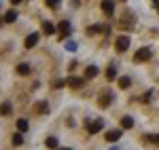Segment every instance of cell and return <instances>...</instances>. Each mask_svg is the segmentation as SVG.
<instances>
[{"label": "cell", "mask_w": 159, "mask_h": 150, "mask_svg": "<svg viewBox=\"0 0 159 150\" xmlns=\"http://www.w3.org/2000/svg\"><path fill=\"white\" fill-rule=\"evenodd\" d=\"M119 25H121L123 30H134V25H136L134 13H132V11H125V13H123V17L119 19Z\"/></svg>", "instance_id": "obj_1"}, {"label": "cell", "mask_w": 159, "mask_h": 150, "mask_svg": "<svg viewBox=\"0 0 159 150\" xmlns=\"http://www.w3.org/2000/svg\"><path fill=\"white\" fill-rule=\"evenodd\" d=\"M151 57H153V51L148 49V47H142V49H138V51H136L134 62H138V63H144V62H151Z\"/></svg>", "instance_id": "obj_2"}, {"label": "cell", "mask_w": 159, "mask_h": 150, "mask_svg": "<svg viewBox=\"0 0 159 150\" xmlns=\"http://www.w3.org/2000/svg\"><path fill=\"white\" fill-rule=\"evenodd\" d=\"M110 32V25H102V24H96V25H89V28H87L85 30V34L87 36H93V34H104V36H106V34H108Z\"/></svg>", "instance_id": "obj_3"}, {"label": "cell", "mask_w": 159, "mask_h": 150, "mask_svg": "<svg viewBox=\"0 0 159 150\" xmlns=\"http://www.w3.org/2000/svg\"><path fill=\"white\" fill-rule=\"evenodd\" d=\"M85 127L89 129V133H98V131H102V129H104V118H96L93 123L87 118V121H85Z\"/></svg>", "instance_id": "obj_4"}, {"label": "cell", "mask_w": 159, "mask_h": 150, "mask_svg": "<svg viewBox=\"0 0 159 150\" xmlns=\"http://www.w3.org/2000/svg\"><path fill=\"white\" fill-rule=\"evenodd\" d=\"M112 100H115V95H112V91H104V93L100 95V100H98L100 108H108L110 104H112Z\"/></svg>", "instance_id": "obj_5"}, {"label": "cell", "mask_w": 159, "mask_h": 150, "mask_svg": "<svg viewBox=\"0 0 159 150\" xmlns=\"http://www.w3.org/2000/svg\"><path fill=\"white\" fill-rule=\"evenodd\" d=\"M57 30H60V38H66L70 32H72V25H70L68 19H61L60 24H57Z\"/></svg>", "instance_id": "obj_6"}, {"label": "cell", "mask_w": 159, "mask_h": 150, "mask_svg": "<svg viewBox=\"0 0 159 150\" xmlns=\"http://www.w3.org/2000/svg\"><path fill=\"white\" fill-rule=\"evenodd\" d=\"M115 49L119 51V53H125V51L129 49V36H119L117 42H115Z\"/></svg>", "instance_id": "obj_7"}, {"label": "cell", "mask_w": 159, "mask_h": 150, "mask_svg": "<svg viewBox=\"0 0 159 150\" xmlns=\"http://www.w3.org/2000/svg\"><path fill=\"white\" fill-rule=\"evenodd\" d=\"M38 40H40V34H38V32H32V34H28V36H25V40H24L25 49H32V47H36Z\"/></svg>", "instance_id": "obj_8"}, {"label": "cell", "mask_w": 159, "mask_h": 150, "mask_svg": "<svg viewBox=\"0 0 159 150\" xmlns=\"http://www.w3.org/2000/svg\"><path fill=\"white\" fill-rule=\"evenodd\" d=\"M66 83H68V87H70V89H81L83 85H85V78H81V76H70Z\"/></svg>", "instance_id": "obj_9"}, {"label": "cell", "mask_w": 159, "mask_h": 150, "mask_svg": "<svg viewBox=\"0 0 159 150\" xmlns=\"http://www.w3.org/2000/svg\"><path fill=\"white\" fill-rule=\"evenodd\" d=\"M2 21H4V24H15V21H17V11H7L4 13V17H2Z\"/></svg>", "instance_id": "obj_10"}, {"label": "cell", "mask_w": 159, "mask_h": 150, "mask_svg": "<svg viewBox=\"0 0 159 150\" xmlns=\"http://www.w3.org/2000/svg\"><path fill=\"white\" fill-rule=\"evenodd\" d=\"M121 131L123 129H112V131H108L104 138H106V142H117V139L121 138Z\"/></svg>", "instance_id": "obj_11"}, {"label": "cell", "mask_w": 159, "mask_h": 150, "mask_svg": "<svg viewBox=\"0 0 159 150\" xmlns=\"http://www.w3.org/2000/svg\"><path fill=\"white\" fill-rule=\"evenodd\" d=\"M11 112H13L11 101H2V104H0V114H2V116H9Z\"/></svg>", "instance_id": "obj_12"}, {"label": "cell", "mask_w": 159, "mask_h": 150, "mask_svg": "<svg viewBox=\"0 0 159 150\" xmlns=\"http://www.w3.org/2000/svg\"><path fill=\"white\" fill-rule=\"evenodd\" d=\"M100 6H102V11L106 13V15H112V13H115V2H110V0H106V2H102Z\"/></svg>", "instance_id": "obj_13"}, {"label": "cell", "mask_w": 159, "mask_h": 150, "mask_svg": "<svg viewBox=\"0 0 159 150\" xmlns=\"http://www.w3.org/2000/svg\"><path fill=\"white\" fill-rule=\"evenodd\" d=\"M98 74H100V70L96 66H87L85 68V78H96Z\"/></svg>", "instance_id": "obj_14"}, {"label": "cell", "mask_w": 159, "mask_h": 150, "mask_svg": "<svg viewBox=\"0 0 159 150\" xmlns=\"http://www.w3.org/2000/svg\"><path fill=\"white\" fill-rule=\"evenodd\" d=\"M32 72V68H30V63H19L17 66V74H21V76H28Z\"/></svg>", "instance_id": "obj_15"}, {"label": "cell", "mask_w": 159, "mask_h": 150, "mask_svg": "<svg viewBox=\"0 0 159 150\" xmlns=\"http://www.w3.org/2000/svg\"><path fill=\"white\" fill-rule=\"evenodd\" d=\"M43 32H45L47 36H51V34H55V25L51 24V21H43Z\"/></svg>", "instance_id": "obj_16"}, {"label": "cell", "mask_w": 159, "mask_h": 150, "mask_svg": "<svg viewBox=\"0 0 159 150\" xmlns=\"http://www.w3.org/2000/svg\"><path fill=\"white\" fill-rule=\"evenodd\" d=\"M132 87V78L129 76H121L119 78V89H129Z\"/></svg>", "instance_id": "obj_17"}, {"label": "cell", "mask_w": 159, "mask_h": 150, "mask_svg": "<svg viewBox=\"0 0 159 150\" xmlns=\"http://www.w3.org/2000/svg\"><path fill=\"white\" fill-rule=\"evenodd\" d=\"M121 127L123 129H132V127H134V118H132V116H123L121 118Z\"/></svg>", "instance_id": "obj_18"}, {"label": "cell", "mask_w": 159, "mask_h": 150, "mask_svg": "<svg viewBox=\"0 0 159 150\" xmlns=\"http://www.w3.org/2000/svg\"><path fill=\"white\" fill-rule=\"evenodd\" d=\"M28 121H25V118H17V129H19V133H25V131H28Z\"/></svg>", "instance_id": "obj_19"}, {"label": "cell", "mask_w": 159, "mask_h": 150, "mask_svg": "<svg viewBox=\"0 0 159 150\" xmlns=\"http://www.w3.org/2000/svg\"><path fill=\"white\" fill-rule=\"evenodd\" d=\"M36 110L40 114H49V104H47V101H38V104H36Z\"/></svg>", "instance_id": "obj_20"}, {"label": "cell", "mask_w": 159, "mask_h": 150, "mask_svg": "<svg viewBox=\"0 0 159 150\" xmlns=\"http://www.w3.org/2000/svg\"><path fill=\"white\" fill-rule=\"evenodd\" d=\"M115 78H117V68H115V63H112L108 70H106V80H115Z\"/></svg>", "instance_id": "obj_21"}, {"label": "cell", "mask_w": 159, "mask_h": 150, "mask_svg": "<svg viewBox=\"0 0 159 150\" xmlns=\"http://www.w3.org/2000/svg\"><path fill=\"white\" fill-rule=\"evenodd\" d=\"M45 146H47V148H51V150H55V148H57V139H55V138H47Z\"/></svg>", "instance_id": "obj_22"}, {"label": "cell", "mask_w": 159, "mask_h": 150, "mask_svg": "<svg viewBox=\"0 0 159 150\" xmlns=\"http://www.w3.org/2000/svg\"><path fill=\"white\" fill-rule=\"evenodd\" d=\"M21 144H24L21 133H15V135H13V146H21Z\"/></svg>", "instance_id": "obj_23"}, {"label": "cell", "mask_w": 159, "mask_h": 150, "mask_svg": "<svg viewBox=\"0 0 159 150\" xmlns=\"http://www.w3.org/2000/svg\"><path fill=\"white\" fill-rule=\"evenodd\" d=\"M64 47H66V51H76V42H72V40H68V42H66Z\"/></svg>", "instance_id": "obj_24"}, {"label": "cell", "mask_w": 159, "mask_h": 150, "mask_svg": "<svg viewBox=\"0 0 159 150\" xmlns=\"http://www.w3.org/2000/svg\"><path fill=\"white\" fill-rule=\"evenodd\" d=\"M153 95H155V91H153V89L147 91V93H144V97H142V101H151V100H153Z\"/></svg>", "instance_id": "obj_25"}, {"label": "cell", "mask_w": 159, "mask_h": 150, "mask_svg": "<svg viewBox=\"0 0 159 150\" xmlns=\"http://www.w3.org/2000/svg\"><path fill=\"white\" fill-rule=\"evenodd\" d=\"M147 142H153V144H157V146H159V135H148Z\"/></svg>", "instance_id": "obj_26"}, {"label": "cell", "mask_w": 159, "mask_h": 150, "mask_svg": "<svg viewBox=\"0 0 159 150\" xmlns=\"http://www.w3.org/2000/svg\"><path fill=\"white\" fill-rule=\"evenodd\" d=\"M47 6L55 9V6H60V2H57V0H47Z\"/></svg>", "instance_id": "obj_27"}, {"label": "cell", "mask_w": 159, "mask_h": 150, "mask_svg": "<svg viewBox=\"0 0 159 150\" xmlns=\"http://www.w3.org/2000/svg\"><path fill=\"white\" fill-rule=\"evenodd\" d=\"M64 85H66V80H55V83H53V87H55V89H61Z\"/></svg>", "instance_id": "obj_28"}, {"label": "cell", "mask_w": 159, "mask_h": 150, "mask_svg": "<svg viewBox=\"0 0 159 150\" xmlns=\"http://www.w3.org/2000/svg\"><path fill=\"white\" fill-rule=\"evenodd\" d=\"M112 150H119V146H115V148H112Z\"/></svg>", "instance_id": "obj_29"}, {"label": "cell", "mask_w": 159, "mask_h": 150, "mask_svg": "<svg viewBox=\"0 0 159 150\" xmlns=\"http://www.w3.org/2000/svg\"><path fill=\"white\" fill-rule=\"evenodd\" d=\"M61 150H72V148H61Z\"/></svg>", "instance_id": "obj_30"}]
</instances>
